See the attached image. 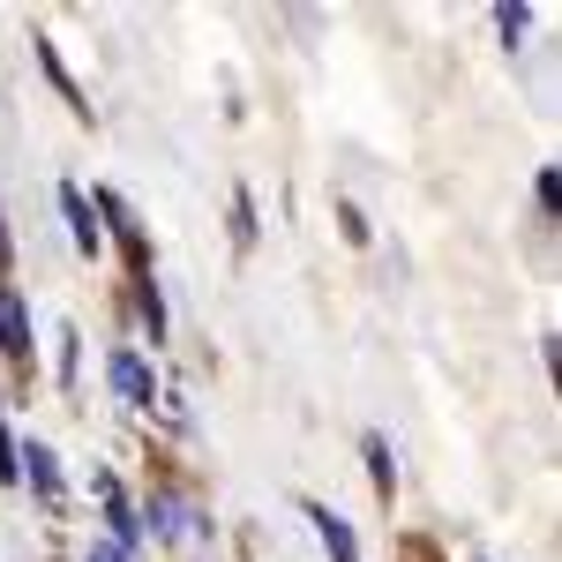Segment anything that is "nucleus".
<instances>
[{
  "label": "nucleus",
  "instance_id": "nucleus-1",
  "mask_svg": "<svg viewBox=\"0 0 562 562\" xmlns=\"http://www.w3.org/2000/svg\"><path fill=\"white\" fill-rule=\"evenodd\" d=\"M307 525L323 532V548H330V562H360V548H352V525L338 518V510H323V503H307Z\"/></svg>",
  "mask_w": 562,
  "mask_h": 562
},
{
  "label": "nucleus",
  "instance_id": "nucleus-2",
  "mask_svg": "<svg viewBox=\"0 0 562 562\" xmlns=\"http://www.w3.org/2000/svg\"><path fill=\"white\" fill-rule=\"evenodd\" d=\"M105 368H113V390H121V397H128V405H150V368H143V360H135V352H113V360H105Z\"/></svg>",
  "mask_w": 562,
  "mask_h": 562
},
{
  "label": "nucleus",
  "instance_id": "nucleus-3",
  "mask_svg": "<svg viewBox=\"0 0 562 562\" xmlns=\"http://www.w3.org/2000/svg\"><path fill=\"white\" fill-rule=\"evenodd\" d=\"M0 346L8 352H31V323H23V301L0 285Z\"/></svg>",
  "mask_w": 562,
  "mask_h": 562
},
{
  "label": "nucleus",
  "instance_id": "nucleus-4",
  "mask_svg": "<svg viewBox=\"0 0 562 562\" xmlns=\"http://www.w3.org/2000/svg\"><path fill=\"white\" fill-rule=\"evenodd\" d=\"M60 211H68V225H76V248H83V256H98V225H90V203L76 195V188H60Z\"/></svg>",
  "mask_w": 562,
  "mask_h": 562
},
{
  "label": "nucleus",
  "instance_id": "nucleus-5",
  "mask_svg": "<svg viewBox=\"0 0 562 562\" xmlns=\"http://www.w3.org/2000/svg\"><path fill=\"white\" fill-rule=\"evenodd\" d=\"M23 465H31V480H38V495H60V465H53V450H45V442L23 450Z\"/></svg>",
  "mask_w": 562,
  "mask_h": 562
},
{
  "label": "nucleus",
  "instance_id": "nucleus-6",
  "mask_svg": "<svg viewBox=\"0 0 562 562\" xmlns=\"http://www.w3.org/2000/svg\"><path fill=\"white\" fill-rule=\"evenodd\" d=\"M368 473H375V487L390 495V450H383V435H368Z\"/></svg>",
  "mask_w": 562,
  "mask_h": 562
},
{
  "label": "nucleus",
  "instance_id": "nucleus-7",
  "mask_svg": "<svg viewBox=\"0 0 562 562\" xmlns=\"http://www.w3.org/2000/svg\"><path fill=\"white\" fill-rule=\"evenodd\" d=\"M233 233H240V240H256V203H248V195H233Z\"/></svg>",
  "mask_w": 562,
  "mask_h": 562
},
{
  "label": "nucleus",
  "instance_id": "nucleus-8",
  "mask_svg": "<svg viewBox=\"0 0 562 562\" xmlns=\"http://www.w3.org/2000/svg\"><path fill=\"white\" fill-rule=\"evenodd\" d=\"M495 23H503V38H510V45L525 38V8H495Z\"/></svg>",
  "mask_w": 562,
  "mask_h": 562
},
{
  "label": "nucleus",
  "instance_id": "nucleus-9",
  "mask_svg": "<svg viewBox=\"0 0 562 562\" xmlns=\"http://www.w3.org/2000/svg\"><path fill=\"white\" fill-rule=\"evenodd\" d=\"M0 480H15V442L0 435Z\"/></svg>",
  "mask_w": 562,
  "mask_h": 562
},
{
  "label": "nucleus",
  "instance_id": "nucleus-10",
  "mask_svg": "<svg viewBox=\"0 0 562 562\" xmlns=\"http://www.w3.org/2000/svg\"><path fill=\"white\" fill-rule=\"evenodd\" d=\"M0 262H8V233H0Z\"/></svg>",
  "mask_w": 562,
  "mask_h": 562
}]
</instances>
